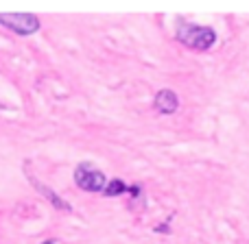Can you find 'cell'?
Returning <instances> with one entry per match:
<instances>
[{
	"label": "cell",
	"mask_w": 249,
	"mask_h": 244,
	"mask_svg": "<svg viewBox=\"0 0 249 244\" xmlns=\"http://www.w3.org/2000/svg\"><path fill=\"white\" fill-rule=\"evenodd\" d=\"M74 181L86 192H103L105 185H107L105 175L92 163H79L77 170H74Z\"/></svg>",
	"instance_id": "7a4b0ae2"
},
{
	"label": "cell",
	"mask_w": 249,
	"mask_h": 244,
	"mask_svg": "<svg viewBox=\"0 0 249 244\" xmlns=\"http://www.w3.org/2000/svg\"><path fill=\"white\" fill-rule=\"evenodd\" d=\"M0 24L18 35H33L39 31V17L33 13H0Z\"/></svg>",
	"instance_id": "3957f363"
},
{
	"label": "cell",
	"mask_w": 249,
	"mask_h": 244,
	"mask_svg": "<svg viewBox=\"0 0 249 244\" xmlns=\"http://www.w3.org/2000/svg\"><path fill=\"white\" fill-rule=\"evenodd\" d=\"M177 39L181 44H186L188 48H195V50H210L212 44L216 42V33L212 29H208V26L179 22V26H177Z\"/></svg>",
	"instance_id": "6da1fadb"
},
{
	"label": "cell",
	"mask_w": 249,
	"mask_h": 244,
	"mask_svg": "<svg viewBox=\"0 0 249 244\" xmlns=\"http://www.w3.org/2000/svg\"><path fill=\"white\" fill-rule=\"evenodd\" d=\"M127 185L123 183L121 179H114V181H109L107 185H105V192L103 194H107V196H121V194L127 192Z\"/></svg>",
	"instance_id": "8992f818"
},
{
	"label": "cell",
	"mask_w": 249,
	"mask_h": 244,
	"mask_svg": "<svg viewBox=\"0 0 249 244\" xmlns=\"http://www.w3.org/2000/svg\"><path fill=\"white\" fill-rule=\"evenodd\" d=\"M44 244H55V242H53V240H46V242H44Z\"/></svg>",
	"instance_id": "52a82bcc"
},
{
	"label": "cell",
	"mask_w": 249,
	"mask_h": 244,
	"mask_svg": "<svg viewBox=\"0 0 249 244\" xmlns=\"http://www.w3.org/2000/svg\"><path fill=\"white\" fill-rule=\"evenodd\" d=\"M31 183H33L35 188H37L39 192H42V196H46V198H48V203H51V205H55L57 210H61V211H70V210H72V207H70L68 203L64 201V198H59L51 188H46L44 183H39V181H35V179H31Z\"/></svg>",
	"instance_id": "5b68a950"
},
{
	"label": "cell",
	"mask_w": 249,
	"mask_h": 244,
	"mask_svg": "<svg viewBox=\"0 0 249 244\" xmlns=\"http://www.w3.org/2000/svg\"><path fill=\"white\" fill-rule=\"evenodd\" d=\"M153 105L160 114H175L179 107V98L173 90H160L153 98Z\"/></svg>",
	"instance_id": "277c9868"
}]
</instances>
